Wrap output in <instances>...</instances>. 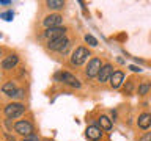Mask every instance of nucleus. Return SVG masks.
I'll return each mask as SVG.
<instances>
[{
	"mask_svg": "<svg viewBox=\"0 0 151 141\" xmlns=\"http://www.w3.org/2000/svg\"><path fill=\"white\" fill-rule=\"evenodd\" d=\"M13 16H14L13 11H6V13H2V14H0V17L5 19V21H13Z\"/></svg>",
	"mask_w": 151,
	"mask_h": 141,
	"instance_id": "nucleus-19",
	"label": "nucleus"
},
{
	"mask_svg": "<svg viewBox=\"0 0 151 141\" xmlns=\"http://www.w3.org/2000/svg\"><path fill=\"white\" fill-rule=\"evenodd\" d=\"M85 41H87V44H90L91 47H96L98 46V39L91 35H85Z\"/></svg>",
	"mask_w": 151,
	"mask_h": 141,
	"instance_id": "nucleus-18",
	"label": "nucleus"
},
{
	"mask_svg": "<svg viewBox=\"0 0 151 141\" xmlns=\"http://www.w3.org/2000/svg\"><path fill=\"white\" fill-rule=\"evenodd\" d=\"M85 135H87L88 140L98 141V140L102 136V129H101V127H96V125H90V127H87V132H85Z\"/></svg>",
	"mask_w": 151,
	"mask_h": 141,
	"instance_id": "nucleus-8",
	"label": "nucleus"
},
{
	"mask_svg": "<svg viewBox=\"0 0 151 141\" xmlns=\"http://www.w3.org/2000/svg\"><path fill=\"white\" fill-rule=\"evenodd\" d=\"M88 56H90V52L85 49V47H77V49L73 52V56H71V63L76 64V66H79V64L85 63Z\"/></svg>",
	"mask_w": 151,
	"mask_h": 141,
	"instance_id": "nucleus-2",
	"label": "nucleus"
},
{
	"mask_svg": "<svg viewBox=\"0 0 151 141\" xmlns=\"http://www.w3.org/2000/svg\"><path fill=\"white\" fill-rule=\"evenodd\" d=\"M123 80H124V74H123L121 70H113V74H112V77H110L109 82H110L112 88H120Z\"/></svg>",
	"mask_w": 151,
	"mask_h": 141,
	"instance_id": "nucleus-11",
	"label": "nucleus"
},
{
	"mask_svg": "<svg viewBox=\"0 0 151 141\" xmlns=\"http://www.w3.org/2000/svg\"><path fill=\"white\" fill-rule=\"evenodd\" d=\"M129 69L134 70V72H140V70H142L140 68H137V66H129Z\"/></svg>",
	"mask_w": 151,
	"mask_h": 141,
	"instance_id": "nucleus-24",
	"label": "nucleus"
},
{
	"mask_svg": "<svg viewBox=\"0 0 151 141\" xmlns=\"http://www.w3.org/2000/svg\"><path fill=\"white\" fill-rule=\"evenodd\" d=\"M16 89H17V88H16V85H14V82H6V83L2 86L3 94H6V96H9V97H11L13 94L16 93Z\"/></svg>",
	"mask_w": 151,
	"mask_h": 141,
	"instance_id": "nucleus-14",
	"label": "nucleus"
},
{
	"mask_svg": "<svg viewBox=\"0 0 151 141\" xmlns=\"http://www.w3.org/2000/svg\"><path fill=\"white\" fill-rule=\"evenodd\" d=\"M55 78L60 80V82H63L65 85H68V86H71V88H80L82 86V83L69 72H60V74L55 75Z\"/></svg>",
	"mask_w": 151,
	"mask_h": 141,
	"instance_id": "nucleus-1",
	"label": "nucleus"
},
{
	"mask_svg": "<svg viewBox=\"0 0 151 141\" xmlns=\"http://www.w3.org/2000/svg\"><path fill=\"white\" fill-rule=\"evenodd\" d=\"M150 89H151V83H150V82H143V83L139 86V94H140V96H145V94L148 93Z\"/></svg>",
	"mask_w": 151,
	"mask_h": 141,
	"instance_id": "nucleus-17",
	"label": "nucleus"
},
{
	"mask_svg": "<svg viewBox=\"0 0 151 141\" xmlns=\"http://www.w3.org/2000/svg\"><path fill=\"white\" fill-rule=\"evenodd\" d=\"M63 22V17L60 14H50L44 19V25L47 28H54V27H60V24Z\"/></svg>",
	"mask_w": 151,
	"mask_h": 141,
	"instance_id": "nucleus-9",
	"label": "nucleus"
},
{
	"mask_svg": "<svg viewBox=\"0 0 151 141\" xmlns=\"http://www.w3.org/2000/svg\"><path fill=\"white\" fill-rule=\"evenodd\" d=\"M140 141H151V132L145 133L143 136H140Z\"/></svg>",
	"mask_w": 151,
	"mask_h": 141,
	"instance_id": "nucleus-23",
	"label": "nucleus"
},
{
	"mask_svg": "<svg viewBox=\"0 0 151 141\" xmlns=\"http://www.w3.org/2000/svg\"><path fill=\"white\" fill-rule=\"evenodd\" d=\"M13 99H21V97H24V89H16V93L11 96Z\"/></svg>",
	"mask_w": 151,
	"mask_h": 141,
	"instance_id": "nucleus-20",
	"label": "nucleus"
},
{
	"mask_svg": "<svg viewBox=\"0 0 151 141\" xmlns=\"http://www.w3.org/2000/svg\"><path fill=\"white\" fill-rule=\"evenodd\" d=\"M65 33H66L65 27H54V28H47L44 31V36L49 41H55V39H58V38H63Z\"/></svg>",
	"mask_w": 151,
	"mask_h": 141,
	"instance_id": "nucleus-6",
	"label": "nucleus"
},
{
	"mask_svg": "<svg viewBox=\"0 0 151 141\" xmlns=\"http://www.w3.org/2000/svg\"><path fill=\"white\" fill-rule=\"evenodd\" d=\"M112 74H113L112 66H110V64H104V66H102V69L99 70V75H98L99 82H101V83L109 82V80H110V77H112Z\"/></svg>",
	"mask_w": 151,
	"mask_h": 141,
	"instance_id": "nucleus-10",
	"label": "nucleus"
},
{
	"mask_svg": "<svg viewBox=\"0 0 151 141\" xmlns=\"http://www.w3.org/2000/svg\"><path fill=\"white\" fill-rule=\"evenodd\" d=\"M99 125H101L102 130H110L112 129V121L109 119L107 116H99Z\"/></svg>",
	"mask_w": 151,
	"mask_h": 141,
	"instance_id": "nucleus-15",
	"label": "nucleus"
},
{
	"mask_svg": "<svg viewBox=\"0 0 151 141\" xmlns=\"http://www.w3.org/2000/svg\"><path fill=\"white\" fill-rule=\"evenodd\" d=\"M137 124H139V127L143 130L151 127V113H142L139 116V119H137Z\"/></svg>",
	"mask_w": 151,
	"mask_h": 141,
	"instance_id": "nucleus-12",
	"label": "nucleus"
},
{
	"mask_svg": "<svg viewBox=\"0 0 151 141\" xmlns=\"http://www.w3.org/2000/svg\"><path fill=\"white\" fill-rule=\"evenodd\" d=\"M132 88H134L132 82H127V85L124 86V94H131V93H132Z\"/></svg>",
	"mask_w": 151,
	"mask_h": 141,
	"instance_id": "nucleus-21",
	"label": "nucleus"
},
{
	"mask_svg": "<svg viewBox=\"0 0 151 141\" xmlns=\"http://www.w3.org/2000/svg\"><path fill=\"white\" fill-rule=\"evenodd\" d=\"M46 5L50 9H60V8L65 6V2H61V0H47Z\"/></svg>",
	"mask_w": 151,
	"mask_h": 141,
	"instance_id": "nucleus-16",
	"label": "nucleus"
},
{
	"mask_svg": "<svg viewBox=\"0 0 151 141\" xmlns=\"http://www.w3.org/2000/svg\"><path fill=\"white\" fill-rule=\"evenodd\" d=\"M24 141H40V138H38L36 135H28V136H25V138H24Z\"/></svg>",
	"mask_w": 151,
	"mask_h": 141,
	"instance_id": "nucleus-22",
	"label": "nucleus"
},
{
	"mask_svg": "<svg viewBox=\"0 0 151 141\" xmlns=\"http://www.w3.org/2000/svg\"><path fill=\"white\" fill-rule=\"evenodd\" d=\"M50 50H57V52H66V49L69 47V41L66 39V38H58V39L55 41H49V44H47Z\"/></svg>",
	"mask_w": 151,
	"mask_h": 141,
	"instance_id": "nucleus-5",
	"label": "nucleus"
},
{
	"mask_svg": "<svg viewBox=\"0 0 151 141\" xmlns=\"http://www.w3.org/2000/svg\"><path fill=\"white\" fill-rule=\"evenodd\" d=\"M17 63H19V56L17 55H9V56H6V58L2 61V68L9 70V69H13Z\"/></svg>",
	"mask_w": 151,
	"mask_h": 141,
	"instance_id": "nucleus-13",
	"label": "nucleus"
},
{
	"mask_svg": "<svg viewBox=\"0 0 151 141\" xmlns=\"http://www.w3.org/2000/svg\"><path fill=\"white\" fill-rule=\"evenodd\" d=\"M14 130L17 132V133H21L24 136H28V135H32V132H33V125L30 124L28 121H17L16 124H14Z\"/></svg>",
	"mask_w": 151,
	"mask_h": 141,
	"instance_id": "nucleus-7",
	"label": "nucleus"
},
{
	"mask_svg": "<svg viewBox=\"0 0 151 141\" xmlns=\"http://www.w3.org/2000/svg\"><path fill=\"white\" fill-rule=\"evenodd\" d=\"M0 3H2V5H11L9 0H0Z\"/></svg>",
	"mask_w": 151,
	"mask_h": 141,
	"instance_id": "nucleus-25",
	"label": "nucleus"
},
{
	"mask_svg": "<svg viewBox=\"0 0 151 141\" xmlns=\"http://www.w3.org/2000/svg\"><path fill=\"white\" fill-rule=\"evenodd\" d=\"M102 69V63L99 58H91L90 60V63L87 66V75L90 78L96 77V75H99V70Z\"/></svg>",
	"mask_w": 151,
	"mask_h": 141,
	"instance_id": "nucleus-4",
	"label": "nucleus"
},
{
	"mask_svg": "<svg viewBox=\"0 0 151 141\" xmlns=\"http://www.w3.org/2000/svg\"><path fill=\"white\" fill-rule=\"evenodd\" d=\"M24 111H25V107H24L22 103H8V105L5 107V115H6L9 119L19 118Z\"/></svg>",
	"mask_w": 151,
	"mask_h": 141,
	"instance_id": "nucleus-3",
	"label": "nucleus"
},
{
	"mask_svg": "<svg viewBox=\"0 0 151 141\" xmlns=\"http://www.w3.org/2000/svg\"><path fill=\"white\" fill-rule=\"evenodd\" d=\"M0 56H2V49H0Z\"/></svg>",
	"mask_w": 151,
	"mask_h": 141,
	"instance_id": "nucleus-26",
	"label": "nucleus"
}]
</instances>
